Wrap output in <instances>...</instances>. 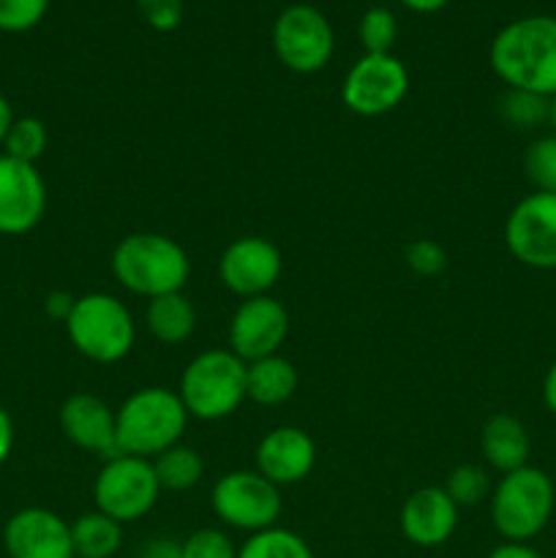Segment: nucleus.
Wrapping results in <instances>:
<instances>
[{
	"instance_id": "nucleus-16",
	"label": "nucleus",
	"mask_w": 556,
	"mask_h": 558,
	"mask_svg": "<svg viewBox=\"0 0 556 558\" xmlns=\"http://www.w3.org/2000/svg\"><path fill=\"white\" fill-rule=\"evenodd\" d=\"M60 430L71 445L93 452L101 461L123 456L118 447V423L114 409L93 392H74L60 407Z\"/></svg>"
},
{
	"instance_id": "nucleus-14",
	"label": "nucleus",
	"mask_w": 556,
	"mask_h": 558,
	"mask_svg": "<svg viewBox=\"0 0 556 558\" xmlns=\"http://www.w3.org/2000/svg\"><path fill=\"white\" fill-rule=\"evenodd\" d=\"M289 332V314L276 298L259 294L238 305L229 322V349L245 363L278 354Z\"/></svg>"
},
{
	"instance_id": "nucleus-34",
	"label": "nucleus",
	"mask_w": 556,
	"mask_h": 558,
	"mask_svg": "<svg viewBox=\"0 0 556 558\" xmlns=\"http://www.w3.org/2000/svg\"><path fill=\"white\" fill-rule=\"evenodd\" d=\"M136 558H183V554H180L178 539L153 537V539H147L145 545H142Z\"/></svg>"
},
{
	"instance_id": "nucleus-10",
	"label": "nucleus",
	"mask_w": 556,
	"mask_h": 558,
	"mask_svg": "<svg viewBox=\"0 0 556 558\" xmlns=\"http://www.w3.org/2000/svg\"><path fill=\"white\" fill-rule=\"evenodd\" d=\"M409 93V71L396 54H363L343 80L341 98L349 112L379 118L392 112Z\"/></svg>"
},
{
	"instance_id": "nucleus-12",
	"label": "nucleus",
	"mask_w": 556,
	"mask_h": 558,
	"mask_svg": "<svg viewBox=\"0 0 556 558\" xmlns=\"http://www.w3.org/2000/svg\"><path fill=\"white\" fill-rule=\"evenodd\" d=\"M281 270L283 259L278 245L267 238H254V234L232 240L218 262V276H221L223 287L243 300L270 292L281 278Z\"/></svg>"
},
{
	"instance_id": "nucleus-15",
	"label": "nucleus",
	"mask_w": 556,
	"mask_h": 558,
	"mask_svg": "<svg viewBox=\"0 0 556 558\" xmlns=\"http://www.w3.org/2000/svg\"><path fill=\"white\" fill-rule=\"evenodd\" d=\"M3 548L9 558H76L71 523L44 507H25L9 518Z\"/></svg>"
},
{
	"instance_id": "nucleus-25",
	"label": "nucleus",
	"mask_w": 556,
	"mask_h": 558,
	"mask_svg": "<svg viewBox=\"0 0 556 558\" xmlns=\"http://www.w3.org/2000/svg\"><path fill=\"white\" fill-rule=\"evenodd\" d=\"M499 114L507 125H512V129H537L540 123L548 120L551 98L507 87L505 96L499 98Z\"/></svg>"
},
{
	"instance_id": "nucleus-18",
	"label": "nucleus",
	"mask_w": 556,
	"mask_h": 558,
	"mask_svg": "<svg viewBox=\"0 0 556 558\" xmlns=\"http://www.w3.org/2000/svg\"><path fill=\"white\" fill-rule=\"evenodd\" d=\"M401 534L418 548H439L452 537L458 526V507L445 488H420L403 501L401 515Z\"/></svg>"
},
{
	"instance_id": "nucleus-9",
	"label": "nucleus",
	"mask_w": 556,
	"mask_h": 558,
	"mask_svg": "<svg viewBox=\"0 0 556 558\" xmlns=\"http://www.w3.org/2000/svg\"><path fill=\"white\" fill-rule=\"evenodd\" d=\"M213 510L227 526L251 534L265 532L276 526L283 510L281 488L256 469L229 472L213 485Z\"/></svg>"
},
{
	"instance_id": "nucleus-26",
	"label": "nucleus",
	"mask_w": 556,
	"mask_h": 558,
	"mask_svg": "<svg viewBox=\"0 0 556 558\" xmlns=\"http://www.w3.org/2000/svg\"><path fill=\"white\" fill-rule=\"evenodd\" d=\"M49 145L47 125L38 118H14L9 134L3 140V153L5 156L16 158V161L36 163L44 156Z\"/></svg>"
},
{
	"instance_id": "nucleus-38",
	"label": "nucleus",
	"mask_w": 556,
	"mask_h": 558,
	"mask_svg": "<svg viewBox=\"0 0 556 558\" xmlns=\"http://www.w3.org/2000/svg\"><path fill=\"white\" fill-rule=\"evenodd\" d=\"M543 401L545 407H548V412L556 417V360L551 363L548 374H545L543 379Z\"/></svg>"
},
{
	"instance_id": "nucleus-28",
	"label": "nucleus",
	"mask_w": 556,
	"mask_h": 558,
	"mask_svg": "<svg viewBox=\"0 0 556 558\" xmlns=\"http://www.w3.org/2000/svg\"><path fill=\"white\" fill-rule=\"evenodd\" d=\"M523 172L534 191L556 194V134L540 136L523 153Z\"/></svg>"
},
{
	"instance_id": "nucleus-41",
	"label": "nucleus",
	"mask_w": 556,
	"mask_h": 558,
	"mask_svg": "<svg viewBox=\"0 0 556 558\" xmlns=\"http://www.w3.org/2000/svg\"><path fill=\"white\" fill-rule=\"evenodd\" d=\"M548 120H551V125H554V131H556V96L551 98V114H548Z\"/></svg>"
},
{
	"instance_id": "nucleus-40",
	"label": "nucleus",
	"mask_w": 556,
	"mask_h": 558,
	"mask_svg": "<svg viewBox=\"0 0 556 558\" xmlns=\"http://www.w3.org/2000/svg\"><path fill=\"white\" fill-rule=\"evenodd\" d=\"M11 123H14V109H11L9 98L0 93V147H3V140H5V134H9Z\"/></svg>"
},
{
	"instance_id": "nucleus-3",
	"label": "nucleus",
	"mask_w": 556,
	"mask_h": 558,
	"mask_svg": "<svg viewBox=\"0 0 556 558\" xmlns=\"http://www.w3.org/2000/svg\"><path fill=\"white\" fill-rule=\"evenodd\" d=\"M114 423L120 452L150 461L169 447L180 445L189 425V412L178 392L167 387H140L120 403V409H114Z\"/></svg>"
},
{
	"instance_id": "nucleus-7",
	"label": "nucleus",
	"mask_w": 556,
	"mask_h": 558,
	"mask_svg": "<svg viewBox=\"0 0 556 558\" xmlns=\"http://www.w3.org/2000/svg\"><path fill=\"white\" fill-rule=\"evenodd\" d=\"M161 496L153 461L136 456H118L104 461L93 483L96 510L118 523H134L156 507Z\"/></svg>"
},
{
	"instance_id": "nucleus-33",
	"label": "nucleus",
	"mask_w": 556,
	"mask_h": 558,
	"mask_svg": "<svg viewBox=\"0 0 556 558\" xmlns=\"http://www.w3.org/2000/svg\"><path fill=\"white\" fill-rule=\"evenodd\" d=\"M140 16L158 33H169L183 22V0H136Z\"/></svg>"
},
{
	"instance_id": "nucleus-31",
	"label": "nucleus",
	"mask_w": 556,
	"mask_h": 558,
	"mask_svg": "<svg viewBox=\"0 0 556 558\" xmlns=\"http://www.w3.org/2000/svg\"><path fill=\"white\" fill-rule=\"evenodd\" d=\"M49 0H0V31L25 33L44 20Z\"/></svg>"
},
{
	"instance_id": "nucleus-32",
	"label": "nucleus",
	"mask_w": 556,
	"mask_h": 558,
	"mask_svg": "<svg viewBox=\"0 0 556 558\" xmlns=\"http://www.w3.org/2000/svg\"><path fill=\"white\" fill-rule=\"evenodd\" d=\"M403 259H407L409 270H414L418 276L434 278L447 267V251L442 248L436 240L423 238V240H414V243H409Z\"/></svg>"
},
{
	"instance_id": "nucleus-27",
	"label": "nucleus",
	"mask_w": 556,
	"mask_h": 558,
	"mask_svg": "<svg viewBox=\"0 0 556 558\" xmlns=\"http://www.w3.org/2000/svg\"><path fill=\"white\" fill-rule=\"evenodd\" d=\"M445 494L456 501V507H474L491 496V477L483 466L478 463H461V466L450 469L445 477Z\"/></svg>"
},
{
	"instance_id": "nucleus-20",
	"label": "nucleus",
	"mask_w": 556,
	"mask_h": 558,
	"mask_svg": "<svg viewBox=\"0 0 556 558\" xmlns=\"http://www.w3.org/2000/svg\"><path fill=\"white\" fill-rule=\"evenodd\" d=\"M298 385V368L292 360L281 357V354L254 360L245 368V398L259 407H281L294 396Z\"/></svg>"
},
{
	"instance_id": "nucleus-30",
	"label": "nucleus",
	"mask_w": 556,
	"mask_h": 558,
	"mask_svg": "<svg viewBox=\"0 0 556 558\" xmlns=\"http://www.w3.org/2000/svg\"><path fill=\"white\" fill-rule=\"evenodd\" d=\"M180 554L183 558H238V548L218 529H196L180 543Z\"/></svg>"
},
{
	"instance_id": "nucleus-6",
	"label": "nucleus",
	"mask_w": 556,
	"mask_h": 558,
	"mask_svg": "<svg viewBox=\"0 0 556 558\" xmlns=\"http://www.w3.org/2000/svg\"><path fill=\"white\" fill-rule=\"evenodd\" d=\"M69 341L90 363L112 365L131 352L136 341V325L131 311L118 298L90 292L76 298L74 311L65 319Z\"/></svg>"
},
{
	"instance_id": "nucleus-4",
	"label": "nucleus",
	"mask_w": 556,
	"mask_h": 558,
	"mask_svg": "<svg viewBox=\"0 0 556 558\" xmlns=\"http://www.w3.org/2000/svg\"><path fill=\"white\" fill-rule=\"evenodd\" d=\"M245 368L249 363L240 360L232 349H210L196 354L180 374L178 387L189 417L213 423L238 412L240 403L245 401Z\"/></svg>"
},
{
	"instance_id": "nucleus-42",
	"label": "nucleus",
	"mask_w": 556,
	"mask_h": 558,
	"mask_svg": "<svg viewBox=\"0 0 556 558\" xmlns=\"http://www.w3.org/2000/svg\"><path fill=\"white\" fill-rule=\"evenodd\" d=\"M554 477H556V474H554Z\"/></svg>"
},
{
	"instance_id": "nucleus-17",
	"label": "nucleus",
	"mask_w": 556,
	"mask_h": 558,
	"mask_svg": "<svg viewBox=\"0 0 556 558\" xmlns=\"http://www.w3.org/2000/svg\"><path fill=\"white\" fill-rule=\"evenodd\" d=\"M316 463V445L303 428L278 425L262 436L256 447V472L273 485H294L311 474Z\"/></svg>"
},
{
	"instance_id": "nucleus-8",
	"label": "nucleus",
	"mask_w": 556,
	"mask_h": 558,
	"mask_svg": "<svg viewBox=\"0 0 556 558\" xmlns=\"http://www.w3.org/2000/svg\"><path fill=\"white\" fill-rule=\"evenodd\" d=\"M336 49L333 25L309 3L287 5L273 25V52L294 74H316L325 69Z\"/></svg>"
},
{
	"instance_id": "nucleus-39",
	"label": "nucleus",
	"mask_w": 556,
	"mask_h": 558,
	"mask_svg": "<svg viewBox=\"0 0 556 558\" xmlns=\"http://www.w3.org/2000/svg\"><path fill=\"white\" fill-rule=\"evenodd\" d=\"M401 5H407L409 11H414V14H434V11L445 9L450 0H398Z\"/></svg>"
},
{
	"instance_id": "nucleus-2",
	"label": "nucleus",
	"mask_w": 556,
	"mask_h": 558,
	"mask_svg": "<svg viewBox=\"0 0 556 558\" xmlns=\"http://www.w3.org/2000/svg\"><path fill=\"white\" fill-rule=\"evenodd\" d=\"M112 276L140 298L183 292L191 278V259L178 240L158 232L125 234L112 251Z\"/></svg>"
},
{
	"instance_id": "nucleus-11",
	"label": "nucleus",
	"mask_w": 556,
	"mask_h": 558,
	"mask_svg": "<svg viewBox=\"0 0 556 558\" xmlns=\"http://www.w3.org/2000/svg\"><path fill=\"white\" fill-rule=\"evenodd\" d=\"M507 251L532 270H556V194L523 196L505 221Z\"/></svg>"
},
{
	"instance_id": "nucleus-23",
	"label": "nucleus",
	"mask_w": 556,
	"mask_h": 558,
	"mask_svg": "<svg viewBox=\"0 0 556 558\" xmlns=\"http://www.w3.org/2000/svg\"><path fill=\"white\" fill-rule=\"evenodd\" d=\"M153 469L161 490H172V494H183L200 485L202 474H205V461L194 447L174 445L164 450L161 456L153 458Z\"/></svg>"
},
{
	"instance_id": "nucleus-36",
	"label": "nucleus",
	"mask_w": 556,
	"mask_h": 558,
	"mask_svg": "<svg viewBox=\"0 0 556 558\" xmlns=\"http://www.w3.org/2000/svg\"><path fill=\"white\" fill-rule=\"evenodd\" d=\"M11 450H14V420L0 407V466L9 461Z\"/></svg>"
},
{
	"instance_id": "nucleus-19",
	"label": "nucleus",
	"mask_w": 556,
	"mask_h": 558,
	"mask_svg": "<svg viewBox=\"0 0 556 558\" xmlns=\"http://www.w3.org/2000/svg\"><path fill=\"white\" fill-rule=\"evenodd\" d=\"M480 450H483L485 463L491 469H496L499 474H510L516 469L529 466L532 441H529L521 420L512 417V414H494L483 425Z\"/></svg>"
},
{
	"instance_id": "nucleus-1",
	"label": "nucleus",
	"mask_w": 556,
	"mask_h": 558,
	"mask_svg": "<svg viewBox=\"0 0 556 558\" xmlns=\"http://www.w3.org/2000/svg\"><path fill=\"white\" fill-rule=\"evenodd\" d=\"M494 74L512 90L556 96V16L532 14L512 20L488 49Z\"/></svg>"
},
{
	"instance_id": "nucleus-35",
	"label": "nucleus",
	"mask_w": 556,
	"mask_h": 558,
	"mask_svg": "<svg viewBox=\"0 0 556 558\" xmlns=\"http://www.w3.org/2000/svg\"><path fill=\"white\" fill-rule=\"evenodd\" d=\"M74 303H76V298H71L69 292H60L58 289V292L47 294V300H44V311H47L49 319L63 322L65 325V319H69L71 311H74Z\"/></svg>"
},
{
	"instance_id": "nucleus-24",
	"label": "nucleus",
	"mask_w": 556,
	"mask_h": 558,
	"mask_svg": "<svg viewBox=\"0 0 556 558\" xmlns=\"http://www.w3.org/2000/svg\"><path fill=\"white\" fill-rule=\"evenodd\" d=\"M238 558H314V554L300 534L273 526L251 534L238 548Z\"/></svg>"
},
{
	"instance_id": "nucleus-29",
	"label": "nucleus",
	"mask_w": 556,
	"mask_h": 558,
	"mask_svg": "<svg viewBox=\"0 0 556 558\" xmlns=\"http://www.w3.org/2000/svg\"><path fill=\"white\" fill-rule=\"evenodd\" d=\"M358 36H360V44H363L365 54H390L392 44H396L398 38L396 14H392L390 9L374 5V9H368L363 16H360Z\"/></svg>"
},
{
	"instance_id": "nucleus-22",
	"label": "nucleus",
	"mask_w": 556,
	"mask_h": 558,
	"mask_svg": "<svg viewBox=\"0 0 556 558\" xmlns=\"http://www.w3.org/2000/svg\"><path fill=\"white\" fill-rule=\"evenodd\" d=\"M71 543L76 558H112L123 548V523L93 510L71 523Z\"/></svg>"
},
{
	"instance_id": "nucleus-5",
	"label": "nucleus",
	"mask_w": 556,
	"mask_h": 558,
	"mask_svg": "<svg viewBox=\"0 0 556 558\" xmlns=\"http://www.w3.org/2000/svg\"><path fill=\"white\" fill-rule=\"evenodd\" d=\"M556 505L554 477L543 469L523 466L501 474L491 490V521L507 543H527L548 526Z\"/></svg>"
},
{
	"instance_id": "nucleus-13",
	"label": "nucleus",
	"mask_w": 556,
	"mask_h": 558,
	"mask_svg": "<svg viewBox=\"0 0 556 558\" xmlns=\"http://www.w3.org/2000/svg\"><path fill=\"white\" fill-rule=\"evenodd\" d=\"M47 210V185L36 163L16 161L0 153V234L20 238L41 223Z\"/></svg>"
},
{
	"instance_id": "nucleus-21",
	"label": "nucleus",
	"mask_w": 556,
	"mask_h": 558,
	"mask_svg": "<svg viewBox=\"0 0 556 558\" xmlns=\"http://www.w3.org/2000/svg\"><path fill=\"white\" fill-rule=\"evenodd\" d=\"M145 322L156 341L178 347V343L189 341L191 332H194L196 311L183 292L161 294V298H153L147 303Z\"/></svg>"
},
{
	"instance_id": "nucleus-37",
	"label": "nucleus",
	"mask_w": 556,
	"mask_h": 558,
	"mask_svg": "<svg viewBox=\"0 0 556 558\" xmlns=\"http://www.w3.org/2000/svg\"><path fill=\"white\" fill-rule=\"evenodd\" d=\"M488 558H543L534 548H529L527 543H505L499 548H494Z\"/></svg>"
}]
</instances>
